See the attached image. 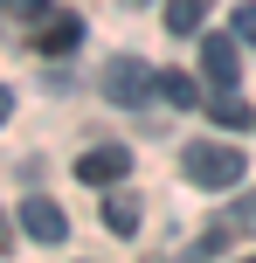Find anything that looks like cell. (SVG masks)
<instances>
[{
	"instance_id": "cell-13",
	"label": "cell",
	"mask_w": 256,
	"mask_h": 263,
	"mask_svg": "<svg viewBox=\"0 0 256 263\" xmlns=\"http://www.w3.org/2000/svg\"><path fill=\"white\" fill-rule=\"evenodd\" d=\"M14 14H28V21H42V0H7Z\"/></svg>"
},
{
	"instance_id": "cell-15",
	"label": "cell",
	"mask_w": 256,
	"mask_h": 263,
	"mask_svg": "<svg viewBox=\"0 0 256 263\" xmlns=\"http://www.w3.org/2000/svg\"><path fill=\"white\" fill-rule=\"evenodd\" d=\"M7 111H14V97H7V90H0V125H7Z\"/></svg>"
},
{
	"instance_id": "cell-8",
	"label": "cell",
	"mask_w": 256,
	"mask_h": 263,
	"mask_svg": "<svg viewBox=\"0 0 256 263\" xmlns=\"http://www.w3.org/2000/svg\"><path fill=\"white\" fill-rule=\"evenodd\" d=\"M208 118H215V125H229V132H243L249 125V104H243V97H235V90H215V97H208Z\"/></svg>"
},
{
	"instance_id": "cell-2",
	"label": "cell",
	"mask_w": 256,
	"mask_h": 263,
	"mask_svg": "<svg viewBox=\"0 0 256 263\" xmlns=\"http://www.w3.org/2000/svg\"><path fill=\"white\" fill-rule=\"evenodd\" d=\"M152 90H160V77H152L139 55H111V69H104V97L111 104H146Z\"/></svg>"
},
{
	"instance_id": "cell-7",
	"label": "cell",
	"mask_w": 256,
	"mask_h": 263,
	"mask_svg": "<svg viewBox=\"0 0 256 263\" xmlns=\"http://www.w3.org/2000/svg\"><path fill=\"white\" fill-rule=\"evenodd\" d=\"M160 97H166L173 111H194V104H208V97H201V83H194V77H180V69H166V77H160Z\"/></svg>"
},
{
	"instance_id": "cell-5",
	"label": "cell",
	"mask_w": 256,
	"mask_h": 263,
	"mask_svg": "<svg viewBox=\"0 0 256 263\" xmlns=\"http://www.w3.org/2000/svg\"><path fill=\"white\" fill-rule=\"evenodd\" d=\"M76 42H83V21H76V14H42V21H35V49L42 55H69Z\"/></svg>"
},
{
	"instance_id": "cell-12",
	"label": "cell",
	"mask_w": 256,
	"mask_h": 263,
	"mask_svg": "<svg viewBox=\"0 0 256 263\" xmlns=\"http://www.w3.org/2000/svg\"><path fill=\"white\" fill-rule=\"evenodd\" d=\"M235 35L256 49V0H243V7H235Z\"/></svg>"
},
{
	"instance_id": "cell-1",
	"label": "cell",
	"mask_w": 256,
	"mask_h": 263,
	"mask_svg": "<svg viewBox=\"0 0 256 263\" xmlns=\"http://www.w3.org/2000/svg\"><path fill=\"white\" fill-rule=\"evenodd\" d=\"M180 166H187L194 187H235L243 180V153H235V145H215V139H194L187 153H180Z\"/></svg>"
},
{
	"instance_id": "cell-3",
	"label": "cell",
	"mask_w": 256,
	"mask_h": 263,
	"mask_svg": "<svg viewBox=\"0 0 256 263\" xmlns=\"http://www.w3.org/2000/svg\"><path fill=\"white\" fill-rule=\"evenodd\" d=\"M201 69L215 90H235V77H243V49H235L229 35H201Z\"/></svg>"
},
{
	"instance_id": "cell-14",
	"label": "cell",
	"mask_w": 256,
	"mask_h": 263,
	"mask_svg": "<svg viewBox=\"0 0 256 263\" xmlns=\"http://www.w3.org/2000/svg\"><path fill=\"white\" fill-rule=\"evenodd\" d=\"M7 242H14V222H7V215H0V250H7Z\"/></svg>"
},
{
	"instance_id": "cell-6",
	"label": "cell",
	"mask_w": 256,
	"mask_h": 263,
	"mask_svg": "<svg viewBox=\"0 0 256 263\" xmlns=\"http://www.w3.org/2000/svg\"><path fill=\"white\" fill-rule=\"evenodd\" d=\"M21 229H28L35 242H63V236H69V222H63L55 201H21Z\"/></svg>"
},
{
	"instance_id": "cell-9",
	"label": "cell",
	"mask_w": 256,
	"mask_h": 263,
	"mask_svg": "<svg viewBox=\"0 0 256 263\" xmlns=\"http://www.w3.org/2000/svg\"><path fill=\"white\" fill-rule=\"evenodd\" d=\"M208 21V0H166V35H194Z\"/></svg>"
},
{
	"instance_id": "cell-10",
	"label": "cell",
	"mask_w": 256,
	"mask_h": 263,
	"mask_svg": "<svg viewBox=\"0 0 256 263\" xmlns=\"http://www.w3.org/2000/svg\"><path fill=\"white\" fill-rule=\"evenodd\" d=\"M104 229H111V236H139V201L132 194H111L104 201Z\"/></svg>"
},
{
	"instance_id": "cell-16",
	"label": "cell",
	"mask_w": 256,
	"mask_h": 263,
	"mask_svg": "<svg viewBox=\"0 0 256 263\" xmlns=\"http://www.w3.org/2000/svg\"><path fill=\"white\" fill-rule=\"evenodd\" d=\"M243 263H256V256H243Z\"/></svg>"
},
{
	"instance_id": "cell-4",
	"label": "cell",
	"mask_w": 256,
	"mask_h": 263,
	"mask_svg": "<svg viewBox=\"0 0 256 263\" xmlns=\"http://www.w3.org/2000/svg\"><path fill=\"white\" fill-rule=\"evenodd\" d=\"M132 173V153L125 145H90V153L76 159V180H90V187H111V180H125Z\"/></svg>"
},
{
	"instance_id": "cell-11",
	"label": "cell",
	"mask_w": 256,
	"mask_h": 263,
	"mask_svg": "<svg viewBox=\"0 0 256 263\" xmlns=\"http://www.w3.org/2000/svg\"><path fill=\"white\" fill-rule=\"evenodd\" d=\"M229 229H256V187H249V194H243V201H235V208L215 222V236H229Z\"/></svg>"
}]
</instances>
